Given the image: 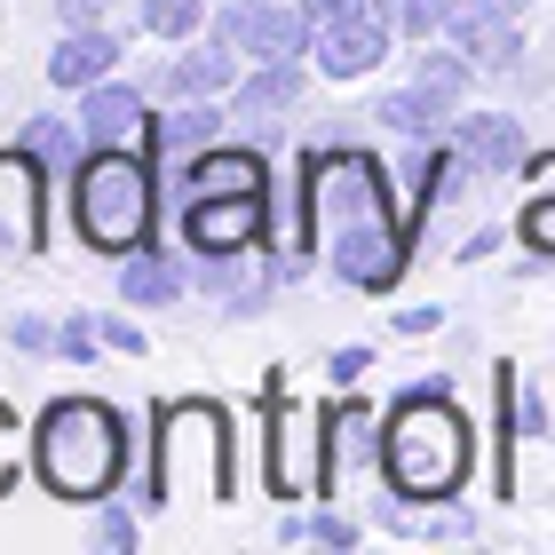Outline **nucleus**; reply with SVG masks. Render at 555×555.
I'll use <instances>...</instances> for the list:
<instances>
[{
    "instance_id": "1",
    "label": "nucleus",
    "mask_w": 555,
    "mask_h": 555,
    "mask_svg": "<svg viewBox=\"0 0 555 555\" xmlns=\"http://www.w3.org/2000/svg\"><path fill=\"white\" fill-rule=\"evenodd\" d=\"M301 207H310V238L325 246V262H334L349 286L389 294L397 278H405V255H413L405 215H397V198H389V175L373 167L365 151H318Z\"/></svg>"
},
{
    "instance_id": "2",
    "label": "nucleus",
    "mask_w": 555,
    "mask_h": 555,
    "mask_svg": "<svg viewBox=\"0 0 555 555\" xmlns=\"http://www.w3.org/2000/svg\"><path fill=\"white\" fill-rule=\"evenodd\" d=\"M382 476L405 500H452L468 485V421L444 389H413L382 428Z\"/></svg>"
},
{
    "instance_id": "3",
    "label": "nucleus",
    "mask_w": 555,
    "mask_h": 555,
    "mask_svg": "<svg viewBox=\"0 0 555 555\" xmlns=\"http://www.w3.org/2000/svg\"><path fill=\"white\" fill-rule=\"evenodd\" d=\"M33 461H40V485L56 500H104L119 485V468H128V428L104 405L64 397V405H48V421H40Z\"/></svg>"
},
{
    "instance_id": "4",
    "label": "nucleus",
    "mask_w": 555,
    "mask_h": 555,
    "mask_svg": "<svg viewBox=\"0 0 555 555\" xmlns=\"http://www.w3.org/2000/svg\"><path fill=\"white\" fill-rule=\"evenodd\" d=\"M72 222L95 255H135L151 238V167L135 151H95L72 175Z\"/></svg>"
},
{
    "instance_id": "5",
    "label": "nucleus",
    "mask_w": 555,
    "mask_h": 555,
    "mask_svg": "<svg viewBox=\"0 0 555 555\" xmlns=\"http://www.w3.org/2000/svg\"><path fill=\"white\" fill-rule=\"evenodd\" d=\"M198 476L207 492H222L231 476H222V413L215 405H175L167 428H159V485H151V500L183 492Z\"/></svg>"
},
{
    "instance_id": "6",
    "label": "nucleus",
    "mask_w": 555,
    "mask_h": 555,
    "mask_svg": "<svg viewBox=\"0 0 555 555\" xmlns=\"http://www.w3.org/2000/svg\"><path fill=\"white\" fill-rule=\"evenodd\" d=\"M318 476H325V428L318 413H301L286 405V397L270 389V485L301 500V492H318Z\"/></svg>"
},
{
    "instance_id": "7",
    "label": "nucleus",
    "mask_w": 555,
    "mask_h": 555,
    "mask_svg": "<svg viewBox=\"0 0 555 555\" xmlns=\"http://www.w3.org/2000/svg\"><path fill=\"white\" fill-rule=\"evenodd\" d=\"M183 238H191L207 262H231V255H246V246L262 238V191H215V198H191Z\"/></svg>"
},
{
    "instance_id": "8",
    "label": "nucleus",
    "mask_w": 555,
    "mask_h": 555,
    "mask_svg": "<svg viewBox=\"0 0 555 555\" xmlns=\"http://www.w3.org/2000/svg\"><path fill=\"white\" fill-rule=\"evenodd\" d=\"M222 40L246 48V56H262V64H294L301 48H310V16H294V9H255V0H238V9L222 16Z\"/></svg>"
},
{
    "instance_id": "9",
    "label": "nucleus",
    "mask_w": 555,
    "mask_h": 555,
    "mask_svg": "<svg viewBox=\"0 0 555 555\" xmlns=\"http://www.w3.org/2000/svg\"><path fill=\"white\" fill-rule=\"evenodd\" d=\"M80 128H88L95 151H135V143H151V112H143V95H128V88H95L80 104Z\"/></svg>"
},
{
    "instance_id": "10",
    "label": "nucleus",
    "mask_w": 555,
    "mask_h": 555,
    "mask_svg": "<svg viewBox=\"0 0 555 555\" xmlns=\"http://www.w3.org/2000/svg\"><path fill=\"white\" fill-rule=\"evenodd\" d=\"M382 48H389V24L349 16V24H325L318 64H325V80H358V72H373V64H382Z\"/></svg>"
},
{
    "instance_id": "11",
    "label": "nucleus",
    "mask_w": 555,
    "mask_h": 555,
    "mask_svg": "<svg viewBox=\"0 0 555 555\" xmlns=\"http://www.w3.org/2000/svg\"><path fill=\"white\" fill-rule=\"evenodd\" d=\"M452 24V40L468 48V64H516V33H508V9H485V0H461V9L444 16Z\"/></svg>"
},
{
    "instance_id": "12",
    "label": "nucleus",
    "mask_w": 555,
    "mask_h": 555,
    "mask_svg": "<svg viewBox=\"0 0 555 555\" xmlns=\"http://www.w3.org/2000/svg\"><path fill=\"white\" fill-rule=\"evenodd\" d=\"M40 238V175L33 159H0V246Z\"/></svg>"
},
{
    "instance_id": "13",
    "label": "nucleus",
    "mask_w": 555,
    "mask_h": 555,
    "mask_svg": "<svg viewBox=\"0 0 555 555\" xmlns=\"http://www.w3.org/2000/svg\"><path fill=\"white\" fill-rule=\"evenodd\" d=\"M452 143H461V159H476L485 175H508V167H524V135H516L500 112H476V119H461V128H452Z\"/></svg>"
},
{
    "instance_id": "14",
    "label": "nucleus",
    "mask_w": 555,
    "mask_h": 555,
    "mask_svg": "<svg viewBox=\"0 0 555 555\" xmlns=\"http://www.w3.org/2000/svg\"><path fill=\"white\" fill-rule=\"evenodd\" d=\"M119 64V40H104L95 24H80L64 48H56V64H48V80L56 88H88V80H104V72Z\"/></svg>"
},
{
    "instance_id": "15",
    "label": "nucleus",
    "mask_w": 555,
    "mask_h": 555,
    "mask_svg": "<svg viewBox=\"0 0 555 555\" xmlns=\"http://www.w3.org/2000/svg\"><path fill=\"white\" fill-rule=\"evenodd\" d=\"M183 191H191V198H215V191H262V159H255V151H207V159H191Z\"/></svg>"
},
{
    "instance_id": "16",
    "label": "nucleus",
    "mask_w": 555,
    "mask_h": 555,
    "mask_svg": "<svg viewBox=\"0 0 555 555\" xmlns=\"http://www.w3.org/2000/svg\"><path fill=\"white\" fill-rule=\"evenodd\" d=\"M373 112H382V119H389L397 135H437L452 104H444V88H428V80H421V88H405V95H389V104H373Z\"/></svg>"
},
{
    "instance_id": "17",
    "label": "nucleus",
    "mask_w": 555,
    "mask_h": 555,
    "mask_svg": "<svg viewBox=\"0 0 555 555\" xmlns=\"http://www.w3.org/2000/svg\"><path fill=\"white\" fill-rule=\"evenodd\" d=\"M294 95H301L294 64H262V80L238 88V112H246V119H278V112H294Z\"/></svg>"
},
{
    "instance_id": "18",
    "label": "nucleus",
    "mask_w": 555,
    "mask_h": 555,
    "mask_svg": "<svg viewBox=\"0 0 555 555\" xmlns=\"http://www.w3.org/2000/svg\"><path fill=\"white\" fill-rule=\"evenodd\" d=\"M119 286H128V301H175V294H183V278H175L167 255L135 246V262H128V278H119Z\"/></svg>"
},
{
    "instance_id": "19",
    "label": "nucleus",
    "mask_w": 555,
    "mask_h": 555,
    "mask_svg": "<svg viewBox=\"0 0 555 555\" xmlns=\"http://www.w3.org/2000/svg\"><path fill=\"white\" fill-rule=\"evenodd\" d=\"M175 88H183V95H215V88H231V48H191V56L175 64Z\"/></svg>"
},
{
    "instance_id": "20",
    "label": "nucleus",
    "mask_w": 555,
    "mask_h": 555,
    "mask_svg": "<svg viewBox=\"0 0 555 555\" xmlns=\"http://www.w3.org/2000/svg\"><path fill=\"white\" fill-rule=\"evenodd\" d=\"M524 238H532L540 255H555V159L540 167V191L524 198Z\"/></svg>"
},
{
    "instance_id": "21",
    "label": "nucleus",
    "mask_w": 555,
    "mask_h": 555,
    "mask_svg": "<svg viewBox=\"0 0 555 555\" xmlns=\"http://www.w3.org/2000/svg\"><path fill=\"white\" fill-rule=\"evenodd\" d=\"M24 151H33V159H48V167H64V175H80V143H72L56 119H33V128H24Z\"/></svg>"
},
{
    "instance_id": "22",
    "label": "nucleus",
    "mask_w": 555,
    "mask_h": 555,
    "mask_svg": "<svg viewBox=\"0 0 555 555\" xmlns=\"http://www.w3.org/2000/svg\"><path fill=\"white\" fill-rule=\"evenodd\" d=\"M500 405H508V428L516 437H540V397L516 382V373H500Z\"/></svg>"
},
{
    "instance_id": "23",
    "label": "nucleus",
    "mask_w": 555,
    "mask_h": 555,
    "mask_svg": "<svg viewBox=\"0 0 555 555\" xmlns=\"http://www.w3.org/2000/svg\"><path fill=\"white\" fill-rule=\"evenodd\" d=\"M143 24H151V33H167V40H183L198 24V0H143Z\"/></svg>"
},
{
    "instance_id": "24",
    "label": "nucleus",
    "mask_w": 555,
    "mask_h": 555,
    "mask_svg": "<svg viewBox=\"0 0 555 555\" xmlns=\"http://www.w3.org/2000/svg\"><path fill=\"white\" fill-rule=\"evenodd\" d=\"M452 9H444V0H389V24H397V33H428V24H444Z\"/></svg>"
},
{
    "instance_id": "25",
    "label": "nucleus",
    "mask_w": 555,
    "mask_h": 555,
    "mask_svg": "<svg viewBox=\"0 0 555 555\" xmlns=\"http://www.w3.org/2000/svg\"><path fill=\"white\" fill-rule=\"evenodd\" d=\"M421 80L444 88V95H461V88H468V64H461V56H421Z\"/></svg>"
},
{
    "instance_id": "26",
    "label": "nucleus",
    "mask_w": 555,
    "mask_h": 555,
    "mask_svg": "<svg viewBox=\"0 0 555 555\" xmlns=\"http://www.w3.org/2000/svg\"><path fill=\"white\" fill-rule=\"evenodd\" d=\"M334 428H341V452H373V428H382V421H373V413H358V405H349V413H341Z\"/></svg>"
},
{
    "instance_id": "27",
    "label": "nucleus",
    "mask_w": 555,
    "mask_h": 555,
    "mask_svg": "<svg viewBox=\"0 0 555 555\" xmlns=\"http://www.w3.org/2000/svg\"><path fill=\"white\" fill-rule=\"evenodd\" d=\"M215 135V112H175L167 119V143H207Z\"/></svg>"
},
{
    "instance_id": "28",
    "label": "nucleus",
    "mask_w": 555,
    "mask_h": 555,
    "mask_svg": "<svg viewBox=\"0 0 555 555\" xmlns=\"http://www.w3.org/2000/svg\"><path fill=\"white\" fill-rule=\"evenodd\" d=\"M56 349H64V358H88V349H95V325H88V318H72L64 334H56Z\"/></svg>"
},
{
    "instance_id": "29",
    "label": "nucleus",
    "mask_w": 555,
    "mask_h": 555,
    "mask_svg": "<svg viewBox=\"0 0 555 555\" xmlns=\"http://www.w3.org/2000/svg\"><path fill=\"white\" fill-rule=\"evenodd\" d=\"M349 16H358V0H310V24H318V33H325V24H349Z\"/></svg>"
},
{
    "instance_id": "30",
    "label": "nucleus",
    "mask_w": 555,
    "mask_h": 555,
    "mask_svg": "<svg viewBox=\"0 0 555 555\" xmlns=\"http://www.w3.org/2000/svg\"><path fill=\"white\" fill-rule=\"evenodd\" d=\"M9 476H16V421L0 413V492H9Z\"/></svg>"
},
{
    "instance_id": "31",
    "label": "nucleus",
    "mask_w": 555,
    "mask_h": 555,
    "mask_svg": "<svg viewBox=\"0 0 555 555\" xmlns=\"http://www.w3.org/2000/svg\"><path fill=\"white\" fill-rule=\"evenodd\" d=\"M318 540H325V547H349V540H358V524H341V516H318Z\"/></svg>"
},
{
    "instance_id": "32",
    "label": "nucleus",
    "mask_w": 555,
    "mask_h": 555,
    "mask_svg": "<svg viewBox=\"0 0 555 555\" xmlns=\"http://www.w3.org/2000/svg\"><path fill=\"white\" fill-rule=\"evenodd\" d=\"M56 9H64L72 24H95V16H104V9H112V0H56Z\"/></svg>"
},
{
    "instance_id": "33",
    "label": "nucleus",
    "mask_w": 555,
    "mask_h": 555,
    "mask_svg": "<svg viewBox=\"0 0 555 555\" xmlns=\"http://www.w3.org/2000/svg\"><path fill=\"white\" fill-rule=\"evenodd\" d=\"M373 358H365V349H341V358H334V382H358V373H365Z\"/></svg>"
},
{
    "instance_id": "34",
    "label": "nucleus",
    "mask_w": 555,
    "mask_h": 555,
    "mask_svg": "<svg viewBox=\"0 0 555 555\" xmlns=\"http://www.w3.org/2000/svg\"><path fill=\"white\" fill-rule=\"evenodd\" d=\"M485 9H524V0H485Z\"/></svg>"
}]
</instances>
